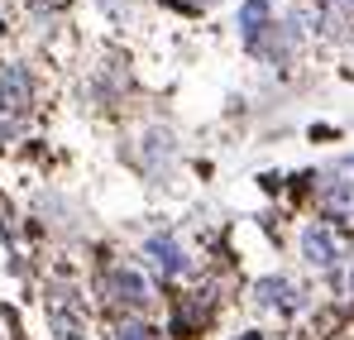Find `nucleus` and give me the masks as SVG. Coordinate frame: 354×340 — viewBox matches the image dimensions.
Instances as JSON below:
<instances>
[{"label": "nucleus", "instance_id": "nucleus-1", "mask_svg": "<svg viewBox=\"0 0 354 340\" xmlns=\"http://www.w3.org/2000/svg\"><path fill=\"white\" fill-rule=\"evenodd\" d=\"M106 297L111 302H120L124 312H144V307H153V283L134 269V264H115L111 274H106Z\"/></svg>", "mask_w": 354, "mask_h": 340}, {"label": "nucleus", "instance_id": "nucleus-2", "mask_svg": "<svg viewBox=\"0 0 354 340\" xmlns=\"http://www.w3.org/2000/svg\"><path fill=\"white\" fill-rule=\"evenodd\" d=\"M29 72L19 67V62H10L5 72H0V129H19L24 125V115H29Z\"/></svg>", "mask_w": 354, "mask_h": 340}, {"label": "nucleus", "instance_id": "nucleus-3", "mask_svg": "<svg viewBox=\"0 0 354 340\" xmlns=\"http://www.w3.org/2000/svg\"><path fill=\"white\" fill-rule=\"evenodd\" d=\"M48 331L58 340H86V316H82V307L67 287L48 292Z\"/></svg>", "mask_w": 354, "mask_h": 340}, {"label": "nucleus", "instance_id": "nucleus-4", "mask_svg": "<svg viewBox=\"0 0 354 340\" xmlns=\"http://www.w3.org/2000/svg\"><path fill=\"white\" fill-rule=\"evenodd\" d=\"M301 259H306L311 269H321V274H330V269L340 264V244H335V235H330V226L311 221V226L301 230Z\"/></svg>", "mask_w": 354, "mask_h": 340}, {"label": "nucleus", "instance_id": "nucleus-5", "mask_svg": "<svg viewBox=\"0 0 354 340\" xmlns=\"http://www.w3.org/2000/svg\"><path fill=\"white\" fill-rule=\"evenodd\" d=\"M254 302H259V307H268V312H278V316H292L297 307H301L297 287L288 283V278H278V274H268V278H259V283H254Z\"/></svg>", "mask_w": 354, "mask_h": 340}, {"label": "nucleus", "instance_id": "nucleus-6", "mask_svg": "<svg viewBox=\"0 0 354 340\" xmlns=\"http://www.w3.org/2000/svg\"><path fill=\"white\" fill-rule=\"evenodd\" d=\"M144 259H149L163 278L187 274V254H182V244H177L173 235H149V240H144Z\"/></svg>", "mask_w": 354, "mask_h": 340}, {"label": "nucleus", "instance_id": "nucleus-7", "mask_svg": "<svg viewBox=\"0 0 354 340\" xmlns=\"http://www.w3.org/2000/svg\"><path fill=\"white\" fill-rule=\"evenodd\" d=\"M268 29H273V5H268V0H244V5H239V34H244V48H249V53L263 44Z\"/></svg>", "mask_w": 354, "mask_h": 340}, {"label": "nucleus", "instance_id": "nucleus-8", "mask_svg": "<svg viewBox=\"0 0 354 340\" xmlns=\"http://www.w3.org/2000/svg\"><path fill=\"white\" fill-rule=\"evenodd\" d=\"M321 211L335 221H354V177H330L321 187Z\"/></svg>", "mask_w": 354, "mask_h": 340}, {"label": "nucleus", "instance_id": "nucleus-9", "mask_svg": "<svg viewBox=\"0 0 354 340\" xmlns=\"http://www.w3.org/2000/svg\"><path fill=\"white\" fill-rule=\"evenodd\" d=\"M321 29H354V0H321Z\"/></svg>", "mask_w": 354, "mask_h": 340}, {"label": "nucleus", "instance_id": "nucleus-10", "mask_svg": "<svg viewBox=\"0 0 354 340\" xmlns=\"http://www.w3.org/2000/svg\"><path fill=\"white\" fill-rule=\"evenodd\" d=\"M115 340H158V331L144 321V316H134V312H124V316H115Z\"/></svg>", "mask_w": 354, "mask_h": 340}, {"label": "nucleus", "instance_id": "nucleus-11", "mask_svg": "<svg viewBox=\"0 0 354 340\" xmlns=\"http://www.w3.org/2000/svg\"><path fill=\"white\" fill-rule=\"evenodd\" d=\"M345 292L354 297V254H350V274H345Z\"/></svg>", "mask_w": 354, "mask_h": 340}, {"label": "nucleus", "instance_id": "nucleus-12", "mask_svg": "<svg viewBox=\"0 0 354 340\" xmlns=\"http://www.w3.org/2000/svg\"><path fill=\"white\" fill-rule=\"evenodd\" d=\"M239 340H259V336H239Z\"/></svg>", "mask_w": 354, "mask_h": 340}]
</instances>
